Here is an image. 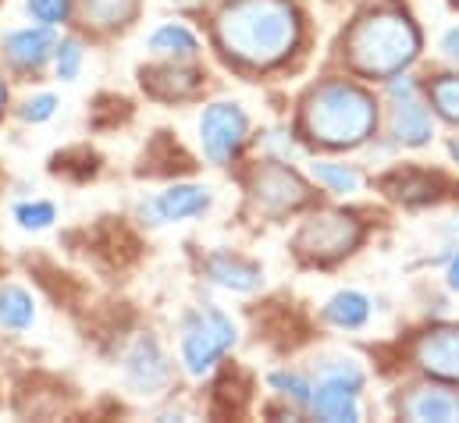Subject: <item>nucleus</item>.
I'll list each match as a JSON object with an SVG mask.
<instances>
[{"label":"nucleus","mask_w":459,"mask_h":423,"mask_svg":"<svg viewBox=\"0 0 459 423\" xmlns=\"http://www.w3.org/2000/svg\"><path fill=\"white\" fill-rule=\"evenodd\" d=\"M125 370H128V381L139 392H153V388H160L168 381V363H164V352H160V345L153 338H139L132 345Z\"/></svg>","instance_id":"obj_13"},{"label":"nucleus","mask_w":459,"mask_h":423,"mask_svg":"<svg viewBox=\"0 0 459 423\" xmlns=\"http://www.w3.org/2000/svg\"><path fill=\"white\" fill-rule=\"evenodd\" d=\"M267 381H271V388H278V392H281V395H289L292 402H299V406H310V395H314V388H310L303 377H296V374H271Z\"/></svg>","instance_id":"obj_25"},{"label":"nucleus","mask_w":459,"mask_h":423,"mask_svg":"<svg viewBox=\"0 0 459 423\" xmlns=\"http://www.w3.org/2000/svg\"><path fill=\"white\" fill-rule=\"evenodd\" d=\"M4 100H7V90H4V82H0V110H4Z\"/></svg>","instance_id":"obj_32"},{"label":"nucleus","mask_w":459,"mask_h":423,"mask_svg":"<svg viewBox=\"0 0 459 423\" xmlns=\"http://www.w3.org/2000/svg\"><path fill=\"white\" fill-rule=\"evenodd\" d=\"M403 413L410 420H435V423H453L459 420V395L446 392V388H420L406 399Z\"/></svg>","instance_id":"obj_15"},{"label":"nucleus","mask_w":459,"mask_h":423,"mask_svg":"<svg viewBox=\"0 0 459 423\" xmlns=\"http://www.w3.org/2000/svg\"><path fill=\"white\" fill-rule=\"evenodd\" d=\"M363 384V374L352 363H335L321 374L314 395H310V410L314 417L328 423H356L359 420V406H356V392Z\"/></svg>","instance_id":"obj_6"},{"label":"nucleus","mask_w":459,"mask_h":423,"mask_svg":"<svg viewBox=\"0 0 459 423\" xmlns=\"http://www.w3.org/2000/svg\"><path fill=\"white\" fill-rule=\"evenodd\" d=\"M420 50L417 25L399 11H374L359 18L345 39V54L363 75H399Z\"/></svg>","instance_id":"obj_2"},{"label":"nucleus","mask_w":459,"mask_h":423,"mask_svg":"<svg viewBox=\"0 0 459 423\" xmlns=\"http://www.w3.org/2000/svg\"><path fill=\"white\" fill-rule=\"evenodd\" d=\"M207 278L221 289H231V292H253L260 285V267L242 260V256H231V253H214L207 263H204Z\"/></svg>","instance_id":"obj_14"},{"label":"nucleus","mask_w":459,"mask_h":423,"mask_svg":"<svg viewBox=\"0 0 459 423\" xmlns=\"http://www.w3.org/2000/svg\"><path fill=\"white\" fill-rule=\"evenodd\" d=\"M392 97V135L403 146H424L431 139V114L417 100V82L410 75H399L388 82Z\"/></svg>","instance_id":"obj_9"},{"label":"nucleus","mask_w":459,"mask_h":423,"mask_svg":"<svg viewBox=\"0 0 459 423\" xmlns=\"http://www.w3.org/2000/svg\"><path fill=\"white\" fill-rule=\"evenodd\" d=\"M143 82L157 93V97H189L200 90V72H189V68H153L143 75Z\"/></svg>","instance_id":"obj_16"},{"label":"nucleus","mask_w":459,"mask_h":423,"mask_svg":"<svg viewBox=\"0 0 459 423\" xmlns=\"http://www.w3.org/2000/svg\"><path fill=\"white\" fill-rule=\"evenodd\" d=\"M139 0H82V14L86 22H93L97 29H115L125 25L135 14Z\"/></svg>","instance_id":"obj_20"},{"label":"nucleus","mask_w":459,"mask_h":423,"mask_svg":"<svg viewBox=\"0 0 459 423\" xmlns=\"http://www.w3.org/2000/svg\"><path fill=\"white\" fill-rule=\"evenodd\" d=\"M449 285H453V289L459 292V256L453 260V267H449Z\"/></svg>","instance_id":"obj_31"},{"label":"nucleus","mask_w":459,"mask_h":423,"mask_svg":"<svg viewBox=\"0 0 459 423\" xmlns=\"http://www.w3.org/2000/svg\"><path fill=\"white\" fill-rule=\"evenodd\" d=\"M235 345V324L221 310L204 306L182 324V363L189 374H207Z\"/></svg>","instance_id":"obj_4"},{"label":"nucleus","mask_w":459,"mask_h":423,"mask_svg":"<svg viewBox=\"0 0 459 423\" xmlns=\"http://www.w3.org/2000/svg\"><path fill=\"white\" fill-rule=\"evenodd\" d=\"M374 100L352 82H325L303 104V125L310 139L328 146H356L374 132Z\"/></svg>","instance_id":"obj_3"},{"label":"nucleus","mask_w":459,"mask_h":423,"mask_svg":"<svg viewBox=\"0 0 459 423\" xmlns=\"http://www.w3.org/2000/svg\"><path fill=\"white\" fill-rule=\"evenodd\" d=\"M25 7H29V14H32L36 22H43V25H57V22H65V14H68V0H29Z\"/></svg>","instance_id":"obj_27"},{"label":"nucleus","mask_w":459,"mask_h":423,"mask_svg":"<svg viewBox=\"0 0 459 423\" xmlns=\"http://www.w3.org/2000/svg\"><path fill=\"white\" fill-rule=\"evenodd\" d=\"M246 114L235 104H211L200 117V146L214 164H225L246 142Z\"/></svg>","instance_id":"obj_7"},{"label":"nucleus","mask_w":459,"mask_h":423,"mask_svg":"<svg viewBox=\"0 0 459 423\" xmlns=\"http://www.w3.org/2000/svg\"><path fill=\"white\" fill-rule=\"evenodd\" d=\"M54 203H18L14 207V220L22 224V228H47L50 220H54Z\"/></svg>","instance_id":"obj_26"},{"label":"nucleus","mask_w":459,"mask_h":423,"mask_svg":"<svg viewBox=\"0 0 459 423\" xmlns=\"http://www.w3.org/2000/svg\"><path fill=\"white\" fill-rule=\"evenodd\" d=\"M36 317V303L25 289L18 285H4L0 289V327H11V331H25Z\"/></svg>","instance_id":"obj_17"},{"label":"nucleus","mask_w":459,"mask_h":423,"mask_svg":"<svg viewBox=\"0 0 459 423\" xmlns=\"http://www.w3.org/2000/svg\"><path fill=\"white\" fill-rule=\"evenodd\" d=\"M453 157H456V160H459V139H456V142H453Z\"/></svg>","instance_id":"obj_33"},{"label":"nucleus","mask_w":459,"mask_h":423,"mask_svg":"<svg viewBox=\"0 0 459 423\" xmlns=\"http://www.w3.org/2000/svg\"><path fill=\"white\" fill-rule=\"evenodd\" d=\"M314 178H317L321 186H328L332 193H342V196L359 189V175H356V168H349V164L317 160V164H314Z\"/></svg>","instance_id":"obj_22"},{"label":"nucleus","mask_w":459,"mask_h":423,"mask_svg":"<svg viewBox=\"0 0 459 423\" xmlns=\"http://www.w3.org/2000/svg\"><path fill=\"white\" fill-rule=\"evenodd\" d=\"M363 238V228L356 217L339 211H325V213H314L303 228H299V238L296 246L314 256V260H339L345 253H352Z\"/></svg>","instance_id":"obj_5"},{"label":"nucleus","mask_w":459,"mask_h":423,"mask_svg":"<svg viewBox=\"0 0 459 423\" xmlns=\"http://www.w3.org/2000/svg\"><path fill=\"white\" fill-rule=\"evenodd\" d=\"M442 50H446V57H449V61H456L459 65V29H449V32H446Z\"/></svg>","instance_id":"obj_30"},{"label":"nucleus","mask_w":459,"mask_h":423,"mask_svg":"<svg viewBox=\"0 0 459 423\" xmlns=\"http://www.w3.org/2000/svg\"><path fill=\"white\" fill-rule=\"evenodd\" d=\"M146 47H150L153 54H168V57H193V54L200 50L196 36H193L186 25H160V29L146 39Z\"/></svg>","instance_id":"obj_18"},{"label":"nucleus","mask_w":459,"mask_h":423,"mask_svg":"<svg viewBox=\"0 0 459 423\" xmlns=\"http://www.w3.org/2000/svg\"><path fill=\"white\" fill-rule=\"evenodd\" d=\"M431 104L438 107L442 117L459 121V75H442L431 86Z\"/></svg>","instance_id":"obj_23"},{"label":"nucleus","mask_w":459,"mask_h":423,"mask_svg":"<svg viewBox=\"0 0 459 423\" xmlns=\"http://www.w3.org/2000/svg\"><path fill=\"white\" fill-rule=\"evenodd\" d=\"M57 50V39L50 32V25L39 29H14L4 36V54L14 68H39L47 65V57Z\"/></svg>","instance_id":"obj_12"},{"label":"nucleus","mask_w":459,"mask_h":423,"mask_svg":"<svg viewBox=\"0 0 459 423\" xmlns=\"http://www.w3.org/2000/svg\"><path fill=\"white\" fill-rule=\"evenodd\" d=\"M388 189H395V200H403V203H428V200L438 196V193H435V178L417 175V171L395 175V178L388 182Z\"/></svg>","instance_id":"obj_21"},{"label":"nucleus","mask_w":459,"mask_h":423,"mask_svg":"<svg viewBox=\"0 0 459 423\" xmlns=\"http://www.w3.org/2000/svg\"><path fill=\"white\" fill-rule=\"evenodd\" d=\"M218 39L253 68L278 65L299 39V14L289 0H231L218 14Z\"/></svg>","instance_id":"obj_1"},{"label":"nucleus","mask_w":459,"mask_h":423,"mask_svg":"<svg viewBox=\"0 0 459 423\" xmlns=\"http://www.w3.org/2000/svg\"><path fill=\"white\" fill-rule=\"evenodd\" d=\"M413 356H417V363L428 374L459 384V327H435V331H428L417 341Z\"/></svg>","instance_id":"obj_10"},{"label":"nucleus","mask_w":459,"mask_h":423,"mask_svg":"<svg viewBox=\"0 0 459 423\" xmlns=\"http://www.w3.org/2000/svg\"><path fill=\"white\" fill-rule=\"evenodd\" d=\"M249 193L253 200L264 207V211H296L299 203L310 200V189L307 182L289 171L285 164L271 160V164H260L253 175H249Z\"/></svg>","instance_id":"obj_8"},{"label":"nucleus","mask_w":459,"mask_h":423,"mask_svg":"<svg viewBox=\"0 0 459 423\" xmlns=\"http://www.w3.org/2000/svg\"><path fill=\"white\" fill-rule=\"evenodd\" d=\"M54 110H57V100H54L50 93H39V97L25 100V107H22V117H25V121H32V125H39V121L54 117Z\"/></svg>","instance_id":"obj_28"},{"label":"nucleus","mask_w":459,"mask_h":423,"mask_svg":"<svg viewBox=\"0 0 459 423\" xmlns=\"http://www.w3.org/2000/svg\"><path fill=\"white\" fill-rule=\"evenodd\" d=\"M264 150H274L281 160H289V157H296V153H299V146H296L285 132H271V135L264 139Z\"/></svg>","instance_id":"obj_29"},{"label":"nucleus","mask_w":459,"mask_h":423,"mask_svg":"<svg viewBox=\"0 0 459 423\" xmlns=\"http://www.w3.org/2000/svg\"><path fill=\"white\" fill-rule=\"evenodd\" d=\"M325 317L332 320L335 327H363L367 317H370V303L359 292H339V296L328 299Z\"/></svg>","instance_id":"obj_19"},{"label":"nucleus","mask_w":459,"mask_h":423,"mask_svg":"<svg viewBox=\"0 0 459 423\" xmlns=\"http://www.w3.org/2000/svg\"><path fill=\"white\" fill-rule=\"evenodd\" d=\"M207 207H211V189H204V186H171L160 196H153L150 203H143V213H150L153 224H164V220L200 217Z\"/></svg>","instance_id":"obj_11"},{"label":"nucleus","mask_w":459,"mask_h":423,"mask_svg":"<svg viewBox=\"0 0 459 423\" xmlns=\"http://www.w3.org/2000/svg\"><path fill=\"white\" fill-rule=\"evenodd\" d=\"M54 61H57V75H61V79H75V75H79V65H82V47H79V39H61L57 50H54Z\"/></svg>","instance_id":"obj_24"}]
</instances>
